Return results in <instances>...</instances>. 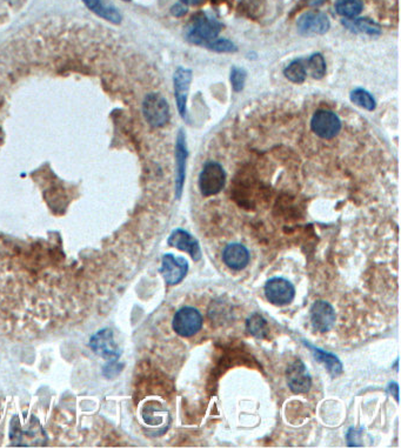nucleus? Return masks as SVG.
<instances>
[{
  "mask_svg": "<svg viewBox=\"0 0 401 448\" xmlns=\"http://www.w3.org/2000/svg\"><path fill=\"white\" fill-rule=\"evenodd\" d=\"M286 379L291 392L294 395L309 393L312 387V378L309 376L306 365L300 360L293 361L286 371Z\"/></svg>",
  "mask_w": 401,
  "mask_h": 448,
  "instance_id": "nucleus-10",
  "label": "nucleus"
},
{
  "mask_svg": "<svg viewBox=\"0 0 401 448\" xmlns=\"http://www.w3.org/2000/svg\"><path fill=\"white\" fill-rule=\"evenodd\" d=\"M223 25L219 20L209 15H199L193 18L192 22L186 27V39L194 45L206 47L219 35Z\"/></svg>",
  "mask_w": 401,
  "mask_h": 448,
  "instance_id": "nucleus-1",
  "label": "nucleus"
},
{
  "mask_svg": "<svg viewBox=\"0 0 401 448\" xmlns=\"http://www.w3.org/2000/svg\"><path fill=\"white\" fill-rule=\"evenodd\" d=\"M159 272L169 286H174L185 279L189 272V263L185 258L174 257L173 254L167 253L162 256V267Z\"/></svg>",
  "mask_w": 401,
  "mask_h": 448,
  "instance_id": "nucleus-8",
  "label": "nucleus"
},
{
  "mask_svg": "<svg viewBox=\"0 0 401 448\" xmlns=\"http://www.w3.org/2000/svg\"><path fill=\"white\" fill-rule=\"evenodd\" d=\"M246 330L252 337L265 339L268 335V324L260 313H253L250 318H247Z\"/></svg>",
  "mask_w": 401,
  "mask_h": 448,
  "instance_id": "nucleus-19",
  "label": "nucleus"
},
{
  "mask_svg": "<svg viewBox=\"0 0 401 448\" xmlns=\"http://www.w3.org/2000/svg\"><path fill=\"white\" fill-rule=\"evenodd\" d=\"M363 434V429H355V427L348 429L346 438H348V446H359L358 442H360V437Z\"/></svg>",
  "mask_w": 401,
  "mask_h": 448,
  "instance_id": "nucleus-26",
  "label": "nucleus"
},
{
  "mask_svg": "<svg viewBox=\"0 0 401 448\" xmlns=\"http://www.w3.org/2000/svg\"><path fill=\"white\" fill-rule=\"evenodd\" d=\"M247 73L244 69H240L238 66H233L231 69V81L232 88L234 92H240L245 88L246 83Z\"/></svg>",
  "mask_w": 401,
  "mask_h": 448,
  "instance_id": "nucleus-24",
  "label": "nucleus"
},
{
  "mask_svg": "<svg viewBox=\"0 0 401 448\" xmlns=\"http://www.w3.org/2000/svg\"><path fill=\"white\" fill-rule=\"evenodd\" d=\"M307 74L309 73L306 67V60L302 59H296L284 69V76L294 84L304 83L307 78Z\"/></svg>",
  "mask_w": 401,
  "mask_h": 448,
  "instance_id": "nucleus-20",
  "label": "nucleus"
},
{
  "mask_svg": "<svg viewBox=\"0 0 401 448\" xmlns=\"http://www.w3.org/2000/svg\"><path fill=\"white\" fill-rule=\"evenodd\" d=\"M89 345L96 356H101L110 363H117L121 356V351L113 339L112 331L108 329L98 331L93 334L89 339Z\"/></svg>",
  "mask_w": 401,
  "mask_h": 448,
  "instance_id": "nucleus-6",
  "label": "nucleus"
},
{
  "mask_svg": "<svg viewBox=\"0 0 401 448\" xmlns=\"http://www.w3.org/2000/svg\"><path fill=\"white\" fill-rule=\"evenodd\" d=\"M309 320L314 330L326 333L336 325V310L327 301L316 300L309 308Z\"/></svg>",
  "mask_w": 401,
  "mask_h": 448,
  "instance_id": "nucleus-9",
  "label": "nucleus"
},
{
  "mask_svg": "<svg viewBox=\"0 0 401 448\" xmlns=\"http://www.w3.org/2000/svg\"><path fill=\"white\" fill-rule=\"evenodd\" d=\"M205 47H207L210 50L216 51V52H220V53H231V52H236L238 50L236 45L231 40L225 38L214 39Z\"/></svg>",
  "mask_w": 401,
  "mask_h": 448,
  "instance_id": "nucleus-25",
  "label": "nucleus"
},
{
  "mask_svg": "<svg viewBox=\"0 0 401 448\" xmlns=\"http://www.w3.org/2000/svg\"><path fill=\"white\" fill-rule=\"evenodd\" d=\"M226 184V173L223 166L216 161L205 164L199 176V190L204 197L216 196L223 191Z\"/></svg>",
  "mask_w": 401,
  "mask_h": 448,
  "instance_id": "nucleus-3",
  "label": "nucleus"
},
{
  "mask_svg": "<svg viewBox=\"0 0 401 448\" xmlns=\"http://www.w3.org/2000/svg\"><path fill=\"white\" fill-rule=\"evenodd\" d=\"M123 1H131V0H123Z\"/></svg>",
  "mask_w": 401,
  "mask_h": 448,
  "instance_id": "nucleus-31",
  "label": "nucleus"
},
{
  "mask_svg": "<svg viewBox=\"0 0 401 448\" xmlns=\"http://www.w3.org/2000/svg\"><path fill=\"white\" fill-rule=\"evenodd\" d=\"M264 292L267 300L275 306H286L292 303L296 297L293 283L282 276H274L267 280Z\"/></svg>",
  "mask_w": 401,
  "mask_h": 448,
  "instance_id": "nucleus-5",
  "label": "nucleus"
},
{
  "mask_svg": "<svg viewBox=\"0 0 401 448\" xmlns=\"http://www.w3.org/2000/svg\"><path fill=\"white\" fill-rule=\"evenodd\" d=\"M350 99L357 106L367 111H375L377 108V103L373 96L364 88H355V91H352Z\"/></svg>",
  "mask_w": 401,
  "mask_h": 448,
  "instance_id": "nucleus-22",
  "label": "nucleus"
},
{
  "mask_svg": "<svg viewBox=\"0 0 401 448\" xmlns=\"http://www.w3.org/2000/svg\"><path fill=\"white\" fill-rule=\"evenodd\" d=\"M307 73L314 79H321L326 74V62L321 53H314L306 60Z\"/></svg>",
  "mask_w": 401,
  "mask_h": 448,
  "instance_id": "nucleus-23",
  "label": "nucleus"
},
{
  "mask_svg": "<svg viewBox=\"0 0 401 448\" xmlns=\"http://www.w3.org/2000/svg\"><path fill=\"white\" fill-rule=\"evenodd\" d=\"M311 128L321 139H333L341 130V120L334 112L319 110L313 115Z\"/></svg>",
  "mask_w": 401,
  "mask_h": 448,
  "instance_id": "nucleus-7",
  "label": "nucleus"
},
{
  "mask_svg": "<svg viewBox=\"0 0 401 448\" xmlns=\"http://www.w3.org/2000/svg\"><path fill=\"white\" fill-rule=\"evenodd\" d=\"M363 0H336V10L338 15L352 19L363 11Z\"/></svg>",
  "mask_w": 401,
  "mask_h": 448,
  "instance_id": "nucleus-21",
  "label": "nucleus"
},
{
  "mask_svg": "<svg viewBox=\"0 0 401 448\" xmlns=\"http://www.w3.org/2000/svg\"><path fill=\"white\" fill-rule=\"evenodd\" d=\"M143 115L152 127L165 126L170 120V106L160 93H148L143 101Z\"/></svg>",
  "mask_w": 401,
  "mask_h": 448,
  "instance_id": "nucleus-2",
  "label": "nucleus"
},
{
  "mask_svg": "<svg viewBox=\"0 0 401 448\" xmlns=\"http://www.w3.org/2000/svg\"><path fill=\"white\" fill-rule=\"evenodd\" d=\"M204 324L200 312L194 307H182L176 312L172 322L174 332L182 338H191L199 333Z\"/></svg>",
  "mask_w": 401,
  "mask_h": 448,
  "instance_id": "nucleus-4",
  "label": "nucleus"
},
{
  "mask_svg": "<svg viewBox=\"0 0 401 448\" xmlns=\"http://www.w3.org/2000/svg\"><path fill=\"white\" fill-rule=\"evenodd\" d=\"M189 157L187 151V142H186V134L184 131H179L176 142V198H182L184 191V184L186 178V163Z\"/></svg>",
  "mask_w": 401,
  "mask_h": 448,
  "instance_id": "nucleus-13",
  "label": "nucleus"
},
{
  "mask_svg": "<svg viewBox=\"0 0 401 448\" xmlns=\"http://www.w3.org/2000/svg\"><path fill=\"white\" fill-rule=\"evenodd\" d=\"M298 31L304 35H325L330 30V19L321 11H309L301 15L297 22Z\"/></svg>",
  "mask_w": 401,
  "mask_h": 448,
  "instance_id": "nucleus-12",
  "label": "nucleus"
},
{
  "mask_svg": "<svg viewBox=\"0 0 401 448\" xmlns=\"http://www.w3.org/2000/svg\"><path fill=\"white\" fill-rule=\"evenodd\" d=\"M251 254L246 246L239 242L228 244L223 251V261L233 271H243L250 264Z\"/></svg>",
  "mask_w": 401,
  "mask_h": 448,
  "instance_id": "nucleus-15",
  "label": "nucleus"
},
{
  "mask_svg": "<svg viewBox=\"0 0 401 448\" xmlns=\"http://www.w3.org/2000/svg\"><path fill=\"white\" fill-rule=\"evenodd\" d=\"M343 25L348 27V30L363 33V35H379L382 33V28L378 24L370 18H352L343 22Z\"/></svg>",
  "mask_w": 401,
  "mask_h": 448,
  "instance_id": "nucleus-18",
  "label": "nucleus"
},
{
  "mask_svg": "<svg viewBox=\"0 0 401 448\" xmlns=\"http://www.w3.org/2000/svg\"><path fill=\"white\" fill-rule=\"evenodd\" d=\"M302 344H304V345L311 351L312 356H314V359H316L319 364L324 366L325 370L331 374L332 378H336V376H339L340 374H343V363L340 361L339 358H338L336 354L327 352V351H325V349H319V347L312 345V344L309 342V341L302 340Z\"/></svg>",
  "mask_w": 401,
  "mask_h": 448,
  "instance_id": "nucleus-16",
  "label": "nucleus"
},
{
  "mask_svg": "<svg viewBox=\"0 0 401 448\" xmlns=\"http://www.w3.org/2000/svg\"><path fill=\"white\" fill-rule=\"evenodd\" d=\"M389 391L394 395V398L399 401V386L397 383H390L389 385Z\"/></svg>",
  "mask_w": 401,
  "mask_h": 448,
  "instance_id": "nucleus-28",
  "label": "nucleus"
},
{
  "mask_svg": "<svg viewBox=\"0 0 401 448\" xmlns=\"http://www.w3.org/2000/svg\"><path fill=\"white\" fill-rule=\"evenodd\" d=\"M192 78V71L185 67H178L177 71L174 72V97L177 101L178 112L182 119H187V98Z\"/></svg>",
  "mask_w": 401,
  "mask_h": 448,
  "instance_id": "nucleus-11",
  "label": "nucleus"
},
{
  "mask_svg": "<svg viewBox=\"0 0 401 448\" xmlns=\"http://www.w3.org/2000/svg\"><path fill=\"white\" fill-rule=\"evenodd\" d=\"M83 3L86 5V8L91 10L93 13H96V16L101 17L103 19H106L116 25L121 23L123 17L120 15V12L113 6L104 4L103 0H83Z\"/></svg>",
  "mask_w": 401,
  "mask_h": 448,
  "instance_id": "nucleus-17",
  "label": "nucleus"
},
{
  "mask_svg": "<svg viewBox=\"0 0 401 448\" xmlns=\"http://www.w3.org/2000/svg\"><path fill=\"white\" fill-rule=\"evenodd\" d=\"M182 4L189 5V6H198L201 3H204V0H182Z\"/></svg>",
  "mask_w": 401,
  "mask_h": 448,
  "instance_id": "nucleus-29",
  "label": "nucleus"
},
{
  "mask_svg": "<svg viewBox=\"0 0 401 448\" xmlns=\"http://www.w3.org/2000/svg\"><path fill=\"white\" fill-rule=\"evenodd\" d=\"M167 244L171 247H176L180 251L189 253L194 261H199L203 257L199 242L187 231L182 230V229H176L172 231V233L167 239Z\"/></svg>",
  "mask_w": 401,
  "mask_h": 448,
  "instance_id": "nucleus-14",
  "label": "nucleus"
},
{
  "mask_svg": "<svg viewBox=\"0 0 401 448\" xmlns=\"http://www.w3.org/2000/svg\"><path fill=\"white\" fill-rule=\"evenodd\" d=\"M6 1H8V3H10V4L11 5H15L16 4V3H18L19 0H6Z\"/></svg>",
  "mask_w": 401,
  "mask_h": 448,
  "instance_id": "nucleus-30",
  "label": "nucleus"
},
{
  "mask_svg": "<svg viewBox=\"0 0 401 448\" xmlns=\"http://www.w3.org/2000/svg\"><path fill=\"white\" fill-rule=\"evenodd\" d=\"M171 12H172V15L176 17H182L185 15L186 12H187V10H186L185 6H182V4H177L174 5L173 8H172V10H171Z\"/></svg>",
  "mask_w": 401,
  "mask_h": 448,
  "instance_id": "nucleus-27",
  "label": "nucleus"
}]
</instances>
